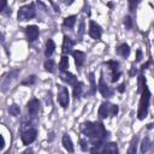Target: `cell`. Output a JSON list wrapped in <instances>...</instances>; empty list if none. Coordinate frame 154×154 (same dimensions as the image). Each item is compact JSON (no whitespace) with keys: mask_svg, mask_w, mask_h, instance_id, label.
Returning <instances> with one entry per match:
<instances>
[{"mask_svg":"<svg viewBox=\"0 0 154 154\" xmlns=\"http://www.w3.org/2000/svg\"><path fill=\"white\" fill-rule=\"evenodd\" d=\"M18 72H19L18 70H13V71H11L10 73H7V75L4 77L2 83H1V91H6V90L8 89L10 84L12 83V81H13V79H16V77H17Z\"/></svg>","mask_w":154,"mask_h":154,"instance_id":"cell-9","label":"cell"},{"mask_svg":"<svg viewBox=\"0 0 154 154\" xmlns=\"http://www.w3.org/2000/svg\"><path fill=\"white\" fill-rule=\"evenodd\" d=\"M106 66L108 67V71H109L111 82H117L119 76H120L119 63L116 61V60H108V61H106Z\"/></svg>","mask_w":154,"mask_h":154,"instance_id":"cell-5","label":"cell"},{"mask_svg":"<svg viewBox=\"0 0 154 154\" xmlns=\"http://www.w3.org/2000/svg\"><path fill=\"white\" fill-rule=\"evenodd\" d=\"M137 2H134V1H130V11H134V6H136Z\"/></svg>","mask_w":154,"mask_h":154,"instance_id":"cell-36","label":"cell"},{"mask_svg":"<svg viewBox=\"0 0 154 154\" xmlns=\"http://www.w3.org/2000/svg\"><path fill=\"white\" fill-rule=\"evenodd\" d=\"M35 81H36V76H35V75H31V76L26 77L25 79H23L20 83H22L23 85H31V84L35 83Z\"/></svg>","mask_w":154,"mask_h":154,"instance_id":"cell-27","label":"cell"},{"mask_svg":"<svg viewBox=\"0 0 154 154\" xmlns=\"http://www.w3.org/2000/svg\"><path fill=\"white\" fill-rule=\"evenodd\" d=\"M124 90H125V84L123 83V84H120V85L118 87V91H119V93H123Z\"/></svg>","mask_w":154,"mask_h":154,"instance_id":"cell-34","label":"cell"},{"mask_svg":"<svg viewBox=\"0 0 154 154\" xmlns=\"http://www.w3.org/2000/svg\"><path fill=\"white\" fill-rule=\"evenodd\" d=\"M124 25H125L126 29H131L132 28V19H131L130 16H126L124 18Z\"/></svg>","mask_w":154,"mask_h":154,"instance_id":"cell-31","label":"cell"},{"mask_svg":"<svg viewBox=\"0 0 154 154\" xmlns=\"http://www.w3.org/2000/svg\"><path fill=\"white\" fill-rule=\"evenodd\" d=\"M141 59H142V52L138 49L137 53H136V61H140Z\"/></svg>","mask_w":154,"mask_h":154,"instance_id":"cell-32","label":"cell"},{"mask_svg":"<svg viewBox=\"0 0 154 154\" xmlns=\"http://www.w3.org/2000/svg\"><path fill=\"white\" fill-rule=\"evenodd\" d=\"M149 100H150V93L147 87L143 88V91L141 93V99L138 103V111H137V117L138 119H144L148 113V107H149Z\"/></svg>","mask_w":154,"mask_h":154,"instance_id":"cell-2","label":"cell"},{"mask_svg":"<svg viewBox=\"0 0 154 154\" xmlns=\"http://www.w3.org/2000/svg\"><path fill=\"white\" fill-rule=\"evenodd\" d=\"M137 142H138V137L136 136V137L132 138V141H131V143H130V146H129V149H128L126 154H136V152H137Z\"/></svg>","mask_w":154,"mask_h":154,"instance_id":"cell-20","label":"cell"},{"mask_svg":"<svg viewBox=\"0 0 154 154\" xmlns=\"http://www.w3.org/2000/svg\"><path fill=\"white\" fill-rule=\"evenodd\" d=\"M82 91H83V83L82 82H78L75 87H73V96L76 99L81 97L82 96Z\"/></svg>","mask_w":154,"mask_h":154,"instance_id":"cell-21","label":"cell"},{"mask_svg":"<svg viewBox=\"0 0 154 154\" xmlns=\"http://www.w3.org/2000/svg\"><path fill=\"white\" fill-rule=\"evenodd\" d=\"M8 112H10V114H11V116L17 117V116H19V113H20V108H19V106H18V105L13 103V105H11V106L8 107Z\"/></svg>","mask_w":154,"mask_h":154,"instance_id":"cell-26","label":"cell"},{"mask_svg":"<svg viewBox=\"0 0 154 154\" xmlns=\"http://www.w3.org/2000/svg\"><path fill=\"white\" fill-rule=\"evenodd\" d=\"M117 113H118V106L112 105L109 102H102L99 108V117L101 119L107 117H114Z\"/></svg>","mask_w":154,"mask_h":154,"instance_id":"cell-3","label":"cell"},{"mask_svg":"<svg viewBox=\"0 0 154 154\" xmlns=\"http://www.w3.org/2000/svg\"><path fill=\"white\" fill-rule=\"evenodd\" d=\"M117 53H118L120 57L126 58V57L130 54V47H129L126 43H122V45L117 48Z\"/></svg>","mask_w":154,"mask_h":154,"instance_id":"cell-18","label":"cell"},{"mask_svg":"<svg viewBox=\"0 0 154 154\" xmlns=\"http://www.w3.org/2000/svg\"><path fill=\"white\" fill-rule=\"evenodd\" d=\"M72 55H73V58H75L76 65H77V66H82L83 63H84V60H85V54H84L83 52H81V51H73Z\"/></svg>","mask_w":154,"mask_h":154,"instance_id":"cell-17","label":"cell"},{"mask_svg":"<svg viewBox=\"0 0 154 154\" xmlns=\"http://www.w3.org/2000/svg\"><path fill=\"white\" fill-rule=\"evenodd\" d=\"M38 111H40V101L37 99H31L28 102V112H29V116L31 118H35L38 114Z\"/></svg>","mask_w":154,"mask_h":154,"instance_id":"cell-11","label":"cell"},{"mask_svg":"<svg viewBox=\"0 0 154 154\" xmlns=\"http://www.w3.org/2000/svg\"><path fill=\"white\" fill-rule=\"evenodd\" d=\"M101 34H102V29L101 26L95 23L94 20H90L89 22V35L94 38V40H99L101 37Z\"/></svg>","mask_w":154,"mask_h":154,"instance_id":"cell-10","label":"cell"},{"mask_svg":"<svg viewBox=\"0 0 154 154\" xmlns=\"http://www.w3.org/2000/svg\"><path fill=\"white\" fill-rule=\"evenodd\" d=\"M60 78H61V81H64L65 83H67V84H70V85H73V87L78 83V82H77V77H76L75 75L67 72V71H61V72H60Z\"/></svg>","mask_w":154,"mask_h":154,"instance_id":"cell-14","label":"cell"},{"mask_svg":"<svg viewBox=\"0 0 154 154\" xmlns=\"http://www.w3.org/2000/svg\"><path fill=\"white\" fill-rule=\"evenodd\" d=\"M35 14H36V12H35L34 4H29V5H24V6H22L19 8L18 14H17V18L20 22H24V20H28V19L34 18Z\"/></svg>","mask_w":154,"mask_h":154,"instance_id":"cell-4","label":"cell"},{"mask_svg":"<svg viewBox=\"0 0 154 154\" xmlns=\"http://www.w3.org/2000/svg\"><path fill=\"white\" fill-rule=\"evenodd\" d=\"M59 67L61 71H66V69L69 67V58L66 55H63L61 59H60V64H59Z\"/></svg>","mask_w":154,"mask_h":154,"instance_id":"cell-25","label":"cell"},{"mask_svg":"<svg viewBox=\"0 0 154 154\" xmlns=\"http://www.w3.org/2000/svg\"><path fill=\"white\" fill-rule=\"evenodd\" d=\"M146 87V83H144V78H143V76L141 75L140 76V78H138V93H142L143 91V88Z\"/></svg>","mask_w":154,"mask_h":154,"instance_id":"cell-30","label":"cell"},{"mask_svg":"<svg viewBox=\"0 0 154 154\" xmlns=\"http://www.w3.org/2000/svg\"><path fill=\"white\" fill-rule=\"evenodd\" d=\"M36 135H37V131L34 129V128H28L25 130L22 131V141L24 144H30L32 143L35 140H36Z\"/></svg>","mask_w":154,"mask_h":154,"instance_id":"cell-6","label":"cell"},{"mask_svg":"<svg viewBox=\"0 0 154 154\" xmlns=\"http://www.w3.org/2000/svg\"><path fill=\"white\" fill-rule=\"evenodd\" d=\"M73 45L75 42L69 37V36H64V40H63V54H70V53H73L72 52V48H73Z\"/></svg>","mask_w":154,"mask_h":154,"instance_id":"cell-15","label":"cell"},{"mask_svg":"<svg viewBox=\"0 0 154 154\" xmlns=\"http://www.w3.org/2000/svg\"><path fill=\"white\" fill-rule=\"evenodd\" d=\"M54 49H55V43H54V41H53V40H48V41L46 42V49H45L46 57H51L52 53L54 52Z\"/></svg>","mask_w":154,"mask_h":154,"instance_id":"cell-19","label":"cell"},{"mask_svg":"<svg viewBox=\"0 0 154 154\" xmlns=\"http://www.w3.org/2000/svg\"><path fill=\"white\" fill-rule=\"evenodd\" d=\"M25 34H26V38L29 42H32L37 38L38 36V28L36 25H28L25 28Z\"/></svg>","mask_w":154,"mask_h":154,"instance_id":"cell-13","label":"cell"},{"mask_svg":"<svg viewBox=\"0 0 154 154\" xmlns=\"http://www.w3.org/2000/svg\"><path fill=\"white\" fill-rule=\"evenodd\" d=\"M149 65H150V60H149V61H147L146 64H143L141 69H142V70H144V69H148V66H149Z\"/></svg>","mask_w":154,"mask_h":154,"instance_id":"cell-35","label":"cell"},{"mask_svg":"<svg viewBox=\"0 0 154 154\" xmlns=\"http://www.w3.org/2000/svg\"><path fill=\"white\" fill-rule=\"evenodd\" d=\"M100 154H119L117 143L109 142V143L102 144V147L100 149Z\"/></svg>","mask_w":154,"mask_h":154,"instance_id":"cell-12","label":"cell"},{"mask_svg":"<svg viewBox=\"0 0 154 154\" xmlns=\"http://www.w3.org/2000/svg\"><path fill=\"white\" fill-rule=\"evenodd\" d=\"M149 148H150V140L148 137H144L142 143H141V153L144 154Z\"/></svg>","mask_w":154,"mask_h":154,"instance_id":"cell-23","label":"cell"},{"mask_svg":"<svg viewBox=\"0 0 154 154\" xmlns=\"http://www.w3.org/2000/svg\"><path fill=\"white\" fill-rule=\"evenodd\" d=\"M89 81H90V85H91V90H90V94H94L96 91V84H95V81H94V73H89Z\"/></svg>","mask_w":154,"mask_h":154,"instance_id":"cell-28","label":"cell"},{"mask_svg":"<svg viewBox=\"0 0 154 154\" xmlns=\"http://www.w3.org/2000/svg\"><path fill=\"white\" fill-rule=\"evenodd\" d=\"M79 143H81V148H82V150L83 152H85V150H88L89 149V141L87 140V138H81V141H79Z\"/></svg>","mask_w":154,"mask_h":154,"instance_id":"cell-29","label":"cell"},{"mask_svg":"<svg viewBox=\"0 0 154 154\" xmlns=\"http://www.w3.org/2000/svg\"><path fill=\"white\" fill-rule=\"evenodd\" d=\"M99 90H100V93H101V95L103 97H111L113 95V93H114V90L111 87L107 85V83L105 82L102 76L100 77V81H99Z\"/></svg>","mask_w":154,"mask_h":154,"instance_id":"cell-8","label":"cell"},{"mask_svg":"<svg viewBox=\"0 0 154 154\" xmlns=\"http://www.w3.org/2000/svg\"><path fill=\"white\" fill-rule=\"evenodd\" d=\"M81 132L89 141V144H91V147L102 144L103 138L106 137V130L103 125L97 122L83 123L81 126Z\"/></svg>","mask_w":154,"mask_h":154,"instance_id":"cell-1","label":"cell"},{"mask_svg":"<svg viewBox=\"0 0 154 154\" xmlns=\"http://www.w3.org/2000/svg\"><path fill=\"white\" fill-rule=\"evenodd\" d=\"M136 71H137V70H136L135 67H132V69L130 70V76H134V75H136Z\"/></svg>","mask_w":154,"mask_h":154,"instance_id":"cell-37","label":"cell"},{"mask_svg":"<svg viewBox=\"0 0 154 154\" xmlns=\"http://www.w3.org/2000/svg\"><path fill=\"white\" fill-rule=\"evenodd\" d=\"M153 126H154V124H153V123H150V124H148V125H147V128H148V129H152Z\"/></svg>","mask_w":154,"mask_h":154,"instance_id":"cell-38","label":"cell"},{"mask_svg":"<svg viewBox=\"0 0 154 154\" xmlns=\"http://www.w3.org/2000/svg\"><path fill=\"white\" fill-rule=\"evenodd\" d=\"M20 154H34V152H32L31 148H28V149H25L24 152H22Z\"/></svg>","mask_w":154,"mask_h":154,"instance_id":"cell-33","label":"cell"},{"mask_svg":"<svg viewBox=\"0 0 154 154\" xmlns=\"http://www.w3.org/2000/svg\"><path fill=\"white\" fill-rule=\"evenodd\" d=\"M75 23H76V16H70V17H66V18L64 19V23H63V24H64L65 26L72 29V28L75 26Z\"/></svg>","mask_w":154,"mask_h":154,"instance_id":"cell-22","label":"cell"},{"mask_svg":"<svg viewBox=\"0 0 154 154\" xmlns=\"http://www.w3.org/2000/svg\"><path fill=\"white\" fill-rule=\"evenodd\" d=\"M61 142H63V146H64V148H65L67 152H70V153H72V152H73V143H72V140H71V137H70L67 134H65V135L63 136V138H61Z\"/></svg>","mask_w":154,"mask_h":154,"instance_id":"cell-16","label":"cell"},{"mask_svg":"<svg viewBox=\"0 0 154 154\" xmlns=\"http://www.w3.org/2000/svg\"><path fill=\"white\" fill-rule=\"evenodd\" d=\"M59 87V93H58V101L61 107L66 108L69 106V91L65 87L58 85Z\"/></svg>","mask_w":154,"mask_h":154,"instance_id":"cell-7","label":"cell"},{"mask_svg":"<svg viewBox=\"0 0 154 154\" xmlns=\"http://www.w3.org/2000/svg\"><path fill=\"white\" fill-rule=\"evenodd\" d=\"M45 69H46V71H48V72H54V70H55V64H54V61H53L52 59H47V60L45 61Z\"/></svg>","mask_w":154,"mask_h":154,"instance_id":"cell-24","label":"cell"}]
</instances>
